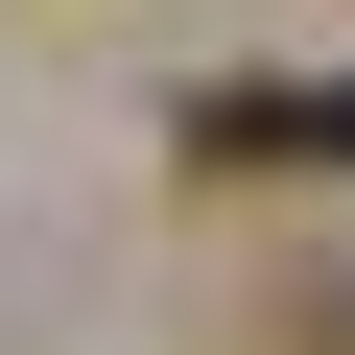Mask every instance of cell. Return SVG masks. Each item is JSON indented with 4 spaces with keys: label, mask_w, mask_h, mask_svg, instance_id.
Wrapping results in <instances>:
<instances>
[{
    "label": "cell",
    "mask_w": 355,
    "mask_h": 355,
    "mask_svg": "<svg viewBox=\"0 0 355 355\" xmlns=\"http://www.w3.org/2000/svg\"><path fill=\"white\" fill-rule=\"evenodd\" d=\"M190 166H355V71H237V95H190Z\"/></svg>",
    "instance_id": "obj_1"
}]
</instances>
